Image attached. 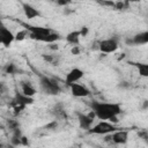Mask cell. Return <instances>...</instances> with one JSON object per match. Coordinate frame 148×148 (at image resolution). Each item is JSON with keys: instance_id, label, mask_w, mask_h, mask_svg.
Segmentation results:
<instances>
[{"instance_id": "d4e9b609", "label": "cell", "mask_w": 148, "mask_h": 148, "mask_svg": "<svg viewBox=\"0 0 148 148\" xmlns=\"http://www.w3.org/2000/svg\"><path fill=\"white\" fill-rule=\"evenodd\" d=\"M72 2V0H58L57 1V3L59 5V6H67V5H69Z\"/></svg>"}, {"instance_id": "9c48e42d", "label": "cell", "mask_w": 148, "mask_h": 148, "mask_svg": "<svg viewBox=\"0 0 148 148\" xmlns=\"http://www.w3.org/2000/svg\"><path fill=\"white\" fill-rule=\"evenodd\" d=\"M22 9H23V13H24L27 20H32V18L40 16V12L28 2H22Z\"/></svg>"}, {"instance_id": "ba28073f", "label": "cell", "mask_w": 148, "mask_h": 148, "mask_svg": "<svg viewBox=\"0 0 148 148\" xmlns=\"http://www.w3.org/2000/svg\"><path fill=\"white\" fill-rule=\"evenodd\" d=\"M14 40H15V35L8 28L2 27L0 29V43L5 47H9Z\"/></svg>"}, {"instance_id": "5bb4252c", "label": "cell", "mask_w": 148, "mask_h": 148, "mask_svg": "<svg viewBox=\"0 0 148 148\" xmlns=\"http://www.w3.org/2000/svg\"><path fill=\"white\" fill-rule=\"evenodd\" d=\"M21 89H22V92L24 95L30 96V97H34L35 94H36V89L29 82H22L21 83Z\"/></svg>"}, {"instance_id": "7a4b0ae2", "label": "cell", "mask_w": 148, "mask_h": 148, "mask_svg": "<svg viewBox=\"0 0 148 148\" xmlns=\"http://www.w3.org/2000/svg\"><path fill=\"white\" fill-rule=\"evenodd\" d=\"M117 130H119V128L116 126V124H112L109 120H101L96 125H92L90 127V130H88V132L90 134L105 135V134H109V133H113Z\"/></svg>"}, {"instance_id": "ffe728a7", "label": "cell", "mask_w": 148, "mask_h": 148, "mask_svg": "<svg viewBox=\"0 0 148 148\" xmlns=\"http://www.w3.org/2000/svg\"><path fill=\"white\" fill-rule=\"evenodd\" d=\"M3 71H5L7 74H15V73L17 72V68H16V66H15L14 64H7V65L5 66V68H3Z\"/></svg>"}, {"instance_id": "ac0fdd59", "label": "cell", "mask_w": 148, "mask_h": 148, "mask_svg": "<svg viewBox=\"0 0 148 148\" xmlns=\"http://www.w3.org/2000/svg\"><path fill=\"white\" fill-rule=\"evenodd\" d=\"M128 7H130V3L124 0L116 1V3H114V9H117V10H124V9H127Z\"/></svg>"}, {"instance_id": "277c9868", "label": "cell", "mask_w": 148, "mask_h": 148, "mask_svg": "<svg viewBox=\"0 0 148 148\" xmlns=\"http://www.w3.org/2000/svg\"><path fill=\"white\" fill-rule=\"evenodd\" d=\"M104 140L106 142H112L114 145H124L127 142L128 140V131H124V130H117L113 133H109L104 135Z\"/></svg>"}, {"instance_id": "3957f363", "label": "cell", "mask_w": 148, "mask_h": 148, "mask_svg": "<svg viewBox=\"0 0 148 148\" xmlns=\"http://www.w3.org/2000/svg\"><path fill=\"white\" fill-rule=\"evenodd\" d=\"M39 86L40 89L47 95H58L60 92V87L58 82L54 79L47 77L45 75L39 76Z\"/></svg>"}, {"instance_id": "e0dca14e", "label": "cell", "mask_w": 148, "mask_h": 148, "mask_svg": "<svg viewBox=\"0 0 148 148\" xmlns=\"http://www.w3.org/2000/svg\"><path fill=\"white\" fill-rule=\"evenodd\" d=\"M53 113H54L57 117H59V118L65 117V109H64L62 104H57V105L53 108Z\"/></svg>"}, {"instance_id": "cb8c5ba5", "label": "cell", "mask_w": 148, "mask_h": 148, "mask_svg": "<svg viewBox=\"0 0 148 148\" xmlns=\"http://www.w3.org/2000/svg\"><path fill=\"white\" fill-rule=\"evenodd\" d=\"M57 121L54 120V121H52V123H50L49 125H46L45 126V128H47V130H56V127H57Z\"/></svg>"}, {"instance_id": "603a6c76", "label": "cell", "mask_w": 148, "mask_h": 148, "mask_svg": "<svg viewBox=\"0 0 148 148\" xmlns=\"http://www.w3.org/2000/svg\"><path fill=\"white\" fill-rule=\"evenodd\" d=\"M71 53L74 54V56H77V54L80 53V47H79L77 45H74V46L71 49Z\"/></svg>"}, {"instance_id": "52a82bcc", "label": "cell", "mask_w": 148, "mask_h": 148, "mask_svg": "<svg viewBox=\"0 0 148 148\" xmlns=\"http://www.w3.org/2000/svg\"><path fill=\"white\" fill-rule=\"evenodd\" d=\"M84 75V72L81 69V68H77V67H74L72 68L67 74H66V77H65V83L67 86H71L72 83H75V82H79Z\"/></svg>"}, {"instance_id": "8fae6325", "label": "cell", "mask_w": 148, "mask_h": 148, "mask_svg": "<svg viewBox=\"0 0 148 148\" xmlns=\"http://www.w3.org/2000/svg\"><path fill=\"white\" fill-rule=\"evenodd\" d=\"M77 119H79V125L82 130H90V127L92 126V123H94V119L91 117H89L88 114H84V113H81V112H77Z\"/></svg>"}, {"instance_id": "30bf717a", "label": "cell", "mask_w": 148, "mask_h": 148, "mask_svg": "<svg viewBox=\"0 0 148 148\" xmlns=\"http://www.w3.org/2000/svg\"><path fill=\"white\" fill-rule=\"evenodd\" d=\"M126 42L128 44H133V45H143V44H147L148 43V30L135 34L131 39H127Z\"/></svg>"}, {"instance_id": "44dd1931", "label": "cell", "mask_w": 148, "mask_h": 148, "mask_svg": "<svg viewBox=\"0 0 148 148\" xmlns=\"http://www.w3.org/2000/svg\"><path fill=\"white\" fill-rule=\"evenodd\" d=\"M43 59L46 60V61L50 62V64H57L56 56H52V54H43Z\"/></svg>"}, {"instance_id": "5b68a950", "label": "cell", "mask_w": 148, "mask_h": 148, "mask_svg": "<svg viewBox=\"0 0 148 148\" xmlns=\"http://www.w3.org/2000/svg\"><path fill=\"white\" fill-rule=\"evenodd\" d=\"M118 47H119V44L116 38H106V39L98 42V50L105 54L116 52Z\"/></svg>"}, {"instance_id": "2e32d148", "label": "cell", "mask_w": 148, "mask_h": 148, "mask_svg": "<svg viewBox=\"0 0 148 148\" xmlns=\"http://www.w3.org/2000/svg\"><path fill=\"white\" fill-rule=\"evenodd\" d=\"M27 37H29V31H28L27 29L20 30V31H17L16 35H15V40L21 42V40H24Z\"/></svg>"}, {"instance_id": "d6986e66", "label": "cell", "mask_w": 148, "mask_h": 148, "mask_svg": "<svg viewBox=\"0 0 148 148\" xmlns=\"http://www.w3.org/2000/svg\"><path fill=\"white\" fill-rule=\"evenodd\" d=\"M96 2L101 6L109 7V8H114V3H116V1L113 0H96Z\"/></svg>"}, {"instance_id": "7402d4cb", "label": "cell", "mask_w": 148, "mask_h": 148, "mask_svg": "<svg viewBox=\"0 0 148 148\" xmlns=\"http://www.w3.org/2000/svg\"><path fill=\"white\" fill-rule=\"evenodd\" d=\"M88 32H89V29H88L87 27H82V28L80 29V34H81V37H86V36L88 35Z\"/></svg>"}, {"instance_id": "484cf974", "label": "cell", "mask_w": 148, "mask_h": 148, "mask_svg": "<svg viewBox=\"0 0 148 148\" xmlns=\"http://www.w3.org/2000/svg\"><path fill=\"white\" fill-rule=\"evenodd\" d=\"M50 49H51V50H58V45L54 44V43H51V44H50Z\"/></svg>"}, {"instance_id": "6da1fadb", "label": "cell", "mask_w": 148, "mask_h": 148, "mask_svg": "<svg viewBox=\"0 0 148 148\" xmlns=\"http://www.w3.org/2000/svg\"><path fill=\"white\" fill-rule=\"evenodd\" d=\"M90 106L91 110L96 113V118L99 120H110L111 118L121 113V105L119 103L92 101Z\"/></svg>"}, {"instance_id": "4316f807", "label": "cell", "mask_w": 148, "mask_h": 148, "mask_svg": "<svg viewBox=\"0 0 148 148\" xmlns=\"http://www.w3.org/2000/svg\"><path fill=\"white\" fill-rule=\"evenodd\" d=\"M142 109H143V110L148 109V101H147V99H146V101H143V103H142Z\"/></svg>"}, {"instance_id": "8992f818", "label": "cell", "mask_w": 148, "mask_h": 148, "mask_svg": "<svg viewBox=\"0 0 148 148\" xmlns=\"http://www.w3.org/2000/svg\"><path fill=\"white\" fill-rule=\"evenodd\" d=\"M69 89H71V92L74 97H77V98H83V97H88L90 95V90L84 86V84H81V83H72L71 86H68Z\"/></svg>"}, {"instance_id": "83f0119b", "label": "cell", "mask_w": 148, "mask_h": 148, "mask_svg": "<svg viewBox=\"0 0 148 148\" xmlns=\"http://www.w3.org/2000/svg\"><path fill=\"white\" fill-rule=\"evenodd\" d=\"M124 1H126V2H128V3L131 5V3H135V2H140L141 0H124Z\"/></svg>"}, {"instance_id": "4fadbf2b", "label": "cell", "mask_w": 148, "mask_h": 148, "mask_svg": "<svg viewBox=\"0 0 148 148\" xmlns=\"http://www.w3.org/2000/svg\"><path fill=\"white\" fill-rule=\"evenodd\" d=\"M80 38H81L80 30H74V31H71L66 35V42L68 44H72L73 46L80 44Z\"/></svg>"}, {"instance_id": "7c38bea8", "label": "cell", "mask_w": 148, "mask_h": 148, "mask_svg": "<svg viewBox=\"0 0 148 148\" xmlns=\"http://www.w3.org/2000/svg\"><path fill=\"white\" fill-rule=\"evenodd\" d=\"M14 103H18V104H23V105H28V104H32L34 103V98L30 97V96H27L24 95L23 92H16L14 99H13Z\"/></svg>"}, {"instance_id": "9a60e30c", "label": "cell", "mask_w": 148, "mask_h": 148, "mask_svg": "<svg viewBox=\"0 0 148 148\" xmlns=\"http://www.w3.org/2000/svg\"><path fill=\"white\" fill-rule=\"evenodd\" d=\"M133 65L136 67L138 73L142 77H148V64L146 62H133Z\"/></svg>"}]
</instances>
